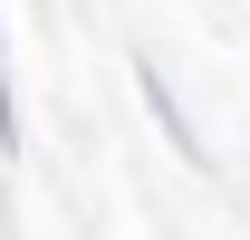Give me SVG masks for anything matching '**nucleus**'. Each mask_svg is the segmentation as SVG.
<instances>
[{
  "mask_svg": "<svg viewBox=\"0 0 250 240\" xmlns=\"http://www.w3.org/2000/svg\"><path fill=\"white\" fill-rule=\"evenodd\" d=\"M135 96H145V116H154V135H164V144L183 154L192 173H212V144H202V125L183 116V96H173V77H164L154 58H135Z\"/></svg>",
  "mask_w": 250,
  "mask_h": 240,
  "instance_id": "1",
  "label": "nucleus"
},
{
  "mask_svg": "<svg viewBox=\"0 0 250 240\" xmlns=\"http://www.w3.org/2000/svg\"><path fill=\"white\" fill-rule=\"evenodd\" d=\"M0 154H20V87H10V39H0Z\"/></svg>",
  "mask_w": 250,
  "mask_h": 240,
  "instance_id": "2",
  "label": "nucleus"
}]
</instances>
